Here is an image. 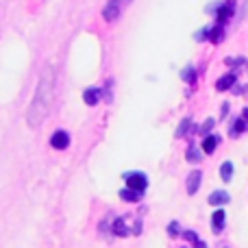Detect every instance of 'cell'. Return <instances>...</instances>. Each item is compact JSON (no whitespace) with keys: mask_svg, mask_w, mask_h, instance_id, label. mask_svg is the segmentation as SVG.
I'll list each match as a JSON object with an SVG mask.
<instances>
[{"mask_svg":"<svg viewBox=\"0 0 248 248\" xmlns=\"http://www.w3.org/2000/svg\"><path fill=\"white\" fill-rule=\"evenodd\" d=\"M242 120L246 122V126H248V107L244 109V111H242Z\"/></svg>","mask_w":248,"mask_h":248,"instance_id":"cell-25","label":"cell"},{"mask_svg":"<svg viewBox=\"0 0 248 248\" xmlns=\"http://www.w3.org/2000/svg\"><path fill=\"white\" fill-rule=\"evenodd\" d=\"M122 11V0H109L107 4L103 7V17L107 22H113Z\"/></svg>","mask_w":248,"mask_h":248,"instance_id":"cell-4","label":"cell"},{"mask_svg":"<svg viewBox=\"0 0 248 248\" xmlns=\"http://www.w3.org/2000/svg\"><path fill=\"white\" fill-rule=\"evenodd\" d=\"M141 196L144 194H140V192H135V189H120V198L122 201H126V202H137V201H141Z\"/></svg>","mask_w":248,"mask_h":248,"instance_id":"cell-12","label":"cell"},{"mask_svg":"<svg viewBox=\"0 0 248 248\" xmlns=\"http://www.w3.org/2000/svg\"><path fill=\"white\" fill-rule=\"evenodd\" d=\"M220 176H222V181L233 179V163L231 161H224L222 166H220Z\"/></svg>","mask_w":248,"mask_h":248,"instance_id":"cell-15","label":"cell"},{"mask_svg":"<svg viewBox=\"0 0 248 248\" xmlns=\"http://www.w3.org/2000/svg\"><path fill=\"white\" fill-rule=\"evenodd\" d=\"M229 113V105H222V118Z\"/></svg>","mask_w":248,"mask_h":248,"instance_id":"cell-26","label":"cell"},{"mask_svg":"<svg viewBox=\"0 0 248 248\" xmlns=\"http://www.w3.org/2000/svg\"><path fill=\"white\" fill-rule=\"evenodd\" d=\"M187 161H192V163L201 161V150H198L196 146H189L187 148Z\"/></svg>","mask_w":248,"mask_h":248,"instance_id":"cell-20","label":"cell"},{"mask_svg":"<svg viewBox=\"0 0 248 248\" xmlns=\"http://www.w3.org/2000/svg\"><path fill=\"white\" fill-rule=\"evenodd\" d=\"M233 11H235V2H233V0H227V2L218 4V11H216V20H218V24L224 26V22L233 16Z\"/></svg>","mask_w":248,"mask_h":248,"instance_id":"cell-3","label":"cell"},{"mask_svg":"<svg viewBox=\"0 0 248 248\" xmlns=\"http://www.w3.org/2000/svg\"><path fill=\"white\" fill-rule=\"evenodd\" d=\"M113 233H116V235H120V237H126V235H131V229L126 227V220L124 218H118L116 222H113Z\"/></svg>","mask_w":248,"mask_h":248,"instance_id":"cell-11","label":"cell"},{"mask_svg":"<svg viewBox=\"0 0 248 248\" xmlns=\"http://www.w3.org/2000/svg\"><path fill=\"white\" fill-rule=\"evenodd\" d=\"M246 92H248V85H246Z\"/></svg>","mask_w":248,"mask_h":248,"instance_id":"cell-27","label":"cell"},{"mask_svg":"<svg viewBox=\"0 0 248 248\" xmlns=\"http://www.w3.org/2000/svg\"><path fill=\"white\" fill-rule=\"evenodd\" d=\"M218 144H220V135H207L205 137V141H202V153H214L216 148H218Z\"/></svg>","mask_w":248,"mask_h":248,"instance_id":"cell-9","label":"cell"},{"mask_svg":"<svg viewBox=\"0 0 248 248\" xmlns=\"http://www.w3.org/2000/svg\"><path fill=\"white\" fill-rule=\"evenodd\" d=\"M52 83H55V72H52V68L48 65V68L44 70L42 78H39L35 98L29 107V113H26V122H29V126L37 128L39 124L44 122V118L48 116V111H50L52 96H55V85H52Z\"/></svg>","mask_w":248,"mask_h":248,"instance_id":"cell-1","label":"cell"},{"mask_svg":"<svg viewBox=\"0 0 248 248\" xmlns=\"http://www.w3.org/2000/svg\"><path fill=\"white\" fill-rule=\"evenodd\" d=\"M181 78H183L185 83H194V81H196V70H194V68H185L183 72H181Z\"/></svg>","mask_w":248,"mask_h":248,"instance_id":"cell-18","label":"cell"},{"mask_svg":"<svg viewBox=\"0 0 248 248\" xmlns=\"http://www.w3.org/2000/svg\"><path fill=\"white\" fill-rule=\"evenodd\" d=\"M100 96H103V90L100 87H90V90L83 92V100H85L90 107H94V105H98Z\"/></svg>","mask_w":248,"mask_h":248,"instance_id":"cell-7","label":"cell"},{"mask_svg":"<svg viewBox=\"0 0 248 248\" xmlns=\"http://www.w3.org/2000/svg\"><path fill=\"white\" fill-rule=\"evenodd\" d=\"M168 233H170V235H179V222H172L170 227H168Z\"/></svg>","mask_w":248,"mask_h":248,"instance_id":"cell-23","label":"cell"},{"mask_svg":"<svg viewBox=\"0 0 248 248\" xmlns=\"http://www.w3.org/2000/svg\"><path fill=\"white\" fill-rule=\"evenodd\" d=\"M207 37H209V29H201V31L196 33V39H198V42H202V39H207Z\"/></svg>","mask_w":248,"mask_h":248,"instance_id":"cell-22","label":"cell"},{"mask_svg":"<svg viewBox=\"0 0 248 248\" xmlns=\"http://www.w3.org/2000/svg\"><path fill=\"white\" fill-rule=\"evenodd\" d=\"M214 122H216V120H207V122H205V126H202L201 131H202V133H207V131H209L211 126H214Z\"/></svg>","mask_w":248,"mask_h":248,"instance_id":"cell-24","label":"cell"},{"mask_svg":"<svg viewBox=\"0 0 248 248\" xmlns=\"http://www.w3.org/2000/svg\"><path fill=\"white\" fill-rule=\"evenodd\" d=\"M244 131H246V122L242 120V118H240V120H235V122H233V124H231V128H229V133H231V137H237V135H240V133H244Z\"/></svg>","mask_w":248,"mask_h":248,"instance_id":"cell-16","label":"cell"},{"mask_svg":"<svg viewBox=\"0 0 248 248\" xmlns=\"http://www.w3.org/2000/svg\"><path fill=\"white\" fill-rule=\"evenodd\" d=\"M222 37H224V26H220V24H216L214 29H209V42H214V44H220L222 42Z\"/></svg>","mask_w":248,"mask_h":248,"instance_id":"cell-14","label":"cell"},{"mask_svg":"<svg viewBox=\"0 0 248 248\" xmlns=\"http://www.w3.org/2000/svg\"><path fill=\"white\" fill-rule=\"evenodd\" d=\"M246 61L242 59V57H235V59H233V57H229L227 59V65H244Z\"/></svg>","mask_w":248,"mask_h":248,"instance_id":"cell-21","label":"cell"},{"mask_svg":"<svg viewBox=\"0 0 248 248\" xmlns=\"http://www.w3.org/2000/svg\"><path fill=\"white\" fill-rule=\"evenodd\" d=\"M183 237H185V240H189V242H192V244L196 246V248H207V246H205V242H202L201 237H198L194 231H185V233H183Z\"/></svg>","mask_w":248,"mask_h":248,"instance_id":"cell-17","label":"cell"},{"mask_svg":"<svg viewBox=\"0 0 248 248\" xmlns=\"http://www.w3.org/2000/svg\"><path fill=\"white\" fill-rule=\"evenodd\" d=\"M50 146L52 148H57V150L68 148L70 146V135L65 131H55L52 133V137H50Z\"/></svg>","mask_w":248,"mask_h":248,"instance_id":"cell-5","label":"cell"},{"mask_svg":"<svg viewBox=\"0 0 248 248\" xmlns=\"http://www.w3.org/2000/svg\"><path fill=\"white\" fill-rule=\"evenodd\" d=\"M211 229H214V233H220L224 229V211L222 209H218L211 216Z\"/></svg>","mask_w":248,"mask_h":248,"instance_id":"cell-10","label":"cell"},{"mask_svg":"<svg viewBox=\"0 0 248 248\" xmlns=\"http://www.w3.org/2000/svg\"><path fill=\"white\" fill-rule=\"evenodd\" d=\"M124 181H126L128 189H135V192H140V194H144L146 187H148V179H146V174H141V172H126Z\"/></svg>","mask_w":248,"mask_h":248,"instance_id":"cell-2","label":"cell"},{"mask_svg":"<svg viewBox=\"0 0 248 248\" xmlns=\"http://www.w3.org/2000/svg\"><path fill=\"white\" fill-rule=\"evenodd\" d=\"M201 181H202V172H192L187 179V194L189 196H194V194L198 192V187H201Z\"/></svg>","mask_w":248,"mask_h":248,"instance_id":"cell-8","label":"cell"},{"mask_svg":"<svg viewBox=\"0 0 248 248\" xmlns=\"http://www.w3.org/2000/svg\"><path fill=\"white\" fill-rule=\"evenodd\" d=\"M209 202H211V205H216V207L227 205V202H229V194L227 192H220V189H218V192H214L209 196Z\"/></svg>","mask_w":248,"mask_h":248,"instance_id":"cell-13","label":"cell"},{"mask_svg":"<svg viewBox=\"0 0 248 248\" xmlns=\"http://www.w3.org/2000/svg\"><path fill=\"white\" fill-rule=\"evenodd\" d=\"M235 81H237V74L235 72H229V74H224L222 78H218V81H216V90H218V92H227V90H231V85H235Z\"/></svg>","mask_w":248,"mask_h":248,"instance_id":"cell-6","label":"cell"},{"mask_svg":"<svg viewBox=\"0 0 248 248\" xmlns=\"http://www.w3.org/2000/svg\"><path fill=\"white\" fill-rule=\"evenodd\" d=\"M189 126H192V120H189V118H185V120L181 122V126L176 128V137H185V135H187Z\"/></svg>","mask_w":248,"mask_h":248,"instance_id":"cell-19","label":"cell"}]
</instances>
